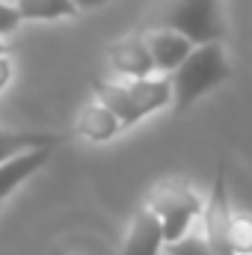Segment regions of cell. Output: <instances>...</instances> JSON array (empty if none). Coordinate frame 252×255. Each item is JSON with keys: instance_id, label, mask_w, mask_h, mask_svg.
<instances>
[{"instance_id": "5b68a950", "label": "cell", "mask_w": 252, "mask_h": 255, "mask_svg": "<svg viewBox=\"0 0 252 255\" xmlns=\"http://www.w3.org/2000/svg\"><path fill=\"white\" fill-rule=\"evenodd\" d=\"M142 39H145V48L151 54V63H154V71H172L184 63L190 51L196 48L187 36L175 33V30H166V27H148L142 30Z\"/></svg>"}, {"instance_id": "3957f363", "label": "cell", "mask_w": 252, "mask_h": 255, "mask_svg": "<svg viewBox=\"0 0 252 255\" xmlns=\"http://www.w3.org/2000/svg\"><path fill=\"white\" fill-rule=\"evenodd\" d=\"M145 208L160 220L163 244H175L190 232V223L196 217H202L205 199L193 187H187L184 181H166V184H157L151 190Z\"/></svg>"}, {"instance_id": "d6986e66", "label": "cell", "mask_w": 252, "mask_h": 255, "mask_svg": "<svg viewBox=\"0 0 252 255\" xmlns=\"http://www.w3.org/2000/svg\"><path fill=\"white\" fill-rule=\"evenodd\" d=\"M3 54H6V51H3V45H0V57H3Z\"/></svg>"}, {"instance_id": "ac0fdd59", "label": "cell", "mask_w": 252, "mask_h": 255, "mask_svg": "<svg viewBox=\"0 0 252 255\" xmlns=\"http://www.w3.org/2000/svg\"><path fill=\"white\" fill-rule=\"evenodd\" d=\"M77 9H98V6H104V3H110V0H71Z\"/></svg>"}, {"instance_id": "52a82bcc", "label": "cell", "mask_w": 252, "mask_h": 255, "mask_svg": "<svg viewBox=\"0 0 252 255\" xmlns=\"http://www.w3.org/2000/svg\"><path fill=\"white\" fill-rule=\"evenodd\" d=\"M166 244H163V229H160V220L148 211V208H139L127 226V238L122 255H160Z\"/></svg>"}, {"instance_id": "277c9868", "label": "cell", "mask_w": 252, "mask_h": 255, "mask_svg": "<svg viewBox=\"0 0 252 255\" xmlns=\"http://www.w3.org/2000/svg\"><path fill=\"white\" fill-rule=\"evenodd\" d=\"M205 232L202 238L208 241L214 255H235L229 244V226H232V205H229V184H226V166L217 169V178L211 184V196L202 208Z\"/></svg>"}, {"instance_id": "5bb4252c", "label": "cell", "mask_w": 252, "mask_h": 255, "mask_svg": "<svg viewBox=\"0 0 252 255\" xmlns=\"http://www.w3.org/2000/svg\"><path fill=\"white\" fill-rule=\"evenodd\" d=\"M229 244L235 255H252V214H235L229 226Z\"/></svg>"}, {"instance_id": "8fae6325", "label": "cell", "mask_w": 252, "mask_h": 255, "mask_svg": "<svg viewBox=\"0 0 252 255\" xmlns=\"http://www.w3.org/2000/svg\"><path fill=\"white\" fill-rule=\"evenodd\" d=\"M83 139H89V142H107V139H113L119 130H122V122L104 107V104H86L83 110H80V116H77V128H74Z\"/></svg>"}, {"instance_id": "6da1fadb", "label": "cell", "mask_w": 252, "mask_h": 255, "mask_svg": "<svg viewBox=\"0 0 252 255\" xmlns=\"http://www.w3.org/2000/svg\"><path fill=\"white\" fill-rule=\"evenodd\" d=\"M229 74H232V68H229V60H226L223 42L196 45L184 57V63L166 74L169 92H172V113L175 116L187 113L202 95H208L211 89L226 83Z\"/></svg>"}, {"instance_id": "8992f818", "label": "cell", "mask_w": 252, "mask_h": 255, "mask_svg": "<svg viewBox=\"0 0 252 255\" xmlns=\"http://www.w3.org/2000/svg\"><path fill=\"white\" fill-rule=\"evenodd\" d=\"M107 60L113 65V71L125 74L130 80L151 77V71H154L151 54H148V48H145V39H142V30H136V33L125 36V39H119L116 45H110Z\"/></svg>"}, {"instance_id": "ba28073f", "label": "cell", "mask_w": 252, "mask_h": 255, "mask_svg": "<svg viewBox=\"0 0 252 255\" xmlns=\"http://www.w3.org/2000/svg\"><path fill=\"white\" fill-rule=\"evenodd\" d=\"M51 151L54 148H33V151H24V154H15V157L3 160L0 163V202L6 196H12L15 187H21L30 175H36L51 160Z\"/></svg>"}, {"instance_id": "30bf717a", "label": "cell", "mask_w": 252, "mask_h": 255, "mask_svg": "<svg viewBox=\"0 0 252 255\" xmlns=\"http://www.w3.org/2000/svg\"><path fill=\"white\" fill-rule=\"evenodd\" d=\"M92 89H95V101L104 104V107L122 122V128H130L142 119V116L136 113L130 95H127L125 83H110V80H104V77H92Z\"/></svg>"}, {"instance_id": "9a60e30c", "label": "cell", "mask_w": 252, "mask_h": 255, "mask_svg": "<svg viewBox=\"0 0 252 255\" xmlns=\"http://www.w3.org/2000/svg\"><path fill=\"white\" fill-rule=\"evenodd\" d=\"M166 250H169V255H214L211 247H208V241H205L202 235H190V232L181 241L166 244Z\"/></svg>"}, {"instance_id": "e0dca14e", "label": "cell", "mask_w": 252, "mask_h": 255, "mask_svg": "<svg viewBox=\"0 0 252 255\" xmlns=\"http://www.w3.org/2000/svg\"><path fill=\"white\" fill-rule=\"evenodd\" d=\"M9 80H12V60L3 54V57H0V92L9 86Z\"/></svg>"}, {"instance_id": "7c38bea8", "label": "cell", "mask_w": 252, "mask_h": 255, "mask_svg": "<svg viewBox=\"0 0 252 255\" xmlns=\"http://www.w3.org/2000/svg\"><path fill=\"white\" fill-rule=\"evenodd\" d=\"M65 136L63 133H42V130H9V128H0V163L15 157V154H24V151H33V148H57Z\"/></svg>"}, {"instance_id": "7a4b0ae2", "label": "cell", "mask_w": 252, "mask_h": 255, "mask_svg": "<svg viewBox=\"0 0 252 255\" xmlns=\"http://www.w3.org/2000/svg\"><path fill=\"white\" fill-rule=\"evenodd\" d=\"M148 27H166L181 36H187L193 45L205 42H223L226 36V21H223V6L220 0H157L154 9L148 12Z\"/></svg>"}, {"instance_id": "9c48e42d", "label": "cell", "mask_w": 252, "mask_h": 255, "mask_svg": "<svg viewBox=\"0 0 252 255\" xmlns=\"http://www.w3.org/2000/svg\"><path fill=\"white\" fill-rule=\"evenodd\" d=\"M127 95L136 107V113L145 119L148 113L154 110H163L169 101H172V92H169V80L166 77H142V80H127L125 83Z\"/></svg>"}, {"instance_id": "2e32d148", "label": "cell", "mask_w": 252, "mask_h": 255, "mask_svg": "<svg viewBox=\"0 0 252 255\" xmlns=\"http://www.w3.org/2000/svg\"><path fill=\"white\" fill-rule=\"evenodd\" d=\"M18 24H21V15H18V9L0 0V36H9V33H15V30H18Z\"/></svg>"}, {"instance_id": "4fadbf2b", "label": "cell", "mask_w": 252, "mask_h": 255, "mask_svg": "<svg viewBox=\"0 0 252 255\" xmlns=\"http://www.w3.org/2000/svg\"><path fill=\"white\" fill-rule=\"evenodd\" d=\"M15 9L21 21H57L77 15V6L71 0H15Z\"/></svg>"}]
</instances>
